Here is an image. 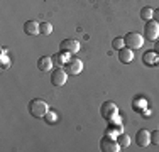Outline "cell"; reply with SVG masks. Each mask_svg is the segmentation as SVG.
<instances>
[{
  "label": "cell",
  "mask_w": 159,
  "mask_h": 152,
  "mask_svg": "<svg viewBox=\"0 0 159 152\" xmlns=\"http://www.w3.org/2000/svg\"><path fill=\"white\" fill-rule=\"evenodd\" d=\"M135 144L139 147H147L151 144V132L146 130V128H141V130L135 134Z\"/></svg>",
  "instance_id": "8"
},
{
  "label": "cell",
  "mask_w": 159,
  "mask_h": 152,
  "mask_svg": "<svg viewBox=\"0 0 159 152\" xmlns=\"http://www.w3.org/2000/svg\"><path fill=\"white\" fill-rule=\"evenodd\" d=\"M151 144H154V145H159V130L151 132Z\"/></svg>",
  "instance_id": "18"
},
{
  "label": "cell",
  "mask_w": 159,
  "mask_h": 152,
  "mask_svg": "<svg viewBox=\"0 0 159 152\" xmlns=\"http://www.w3.org/2000/svg\"><path fill=\"white\" fill-rule=\"evenodd\" d=\"M159 37V22L156 20H146L144 25V39L151 41V42H156V39Z\"/></svg>",
  "instance_id": "2"
},
{
  "label": "cell",
  "mask_w": 159,
  "mask_h": 152,
  "mask_svg": "<svg viewBox=\"0 0 159 152\" xmlns=\"http://www.w3.org/2000/svg\"><path fill=\"white\" fill-rule=\"evenodd\" d=\"M142 61L147 66H156V64H159V54L156 51H146L142 56Z\"/></svg>",
  "instance_id": "11"
},
{
  "label": "cell",
  "mask_w": 159,
  "mask_h": 152,
  "mask_svg": "<svg viewBox=\"0 0 159 152\" xmlns=\"http://www.w3.org/2000/svg\"><path fill=\"white\" fill-rule=\"evenodd\" d=\"M37 68H39V71H43V73L51 71V68H52V59L49 58V56H41V58L37 59Z\"/></svg>",
  "instance_id": "13"
},
{
  "label": "cell",
  "mask_w": 159,
  "mask_h": 152,
  "mask_svg": "<svg viewBox=\"0 0 159 152\" xmlns=\"http://www.w3.org/2000/svg\"><path fill=\"white\" fill-rule=\"evenodd\" d=\"M54 118H56V117L52 115V113H49V112L46 113V120H48V123H52V120H54Z\"/></svg>",
  "instance_id": "20"
},
{
  "label": "cell",
  "mask_w": 159,
  "mask_h": 152,
  "mask_svg": "<svg viewBox=\"0 0 159 152\" xmlns=\"http://www.w3.org/2000/svg\"><path fill=\"white\" fill-rule=\"evenodd\" d=\"M100 150H103V152H117V150H122V149H120L117 139L105 135L103 139L100 140Z\"/></svg>",
  "instance_id": "5"
},
{
  "label": "cell",
  "mask_w": 159,
  "mask_h": 152,
  "mask_svg": "<svg viewBox=\"0 0 159 152\" xmlns=\"http://www.w3.org/2000/svg\"><path fill=\"white\" fill-rule=\"evenodd\" d=\"M112 47L115 49V51H120L122 47H125V41H124V37H115V39L112 41Z\"/></svg>",
  "instance_id": "16"
},
{
  "label": "cell",
  "mask_w": 159,
  "mask_h": 152,
  "mask_svg": "<svg viewBox=\"0 0 159 152\" xmlns=\"http://www.w3.org/2000/svg\"><path fill=\"white\" fill-rule=\"evenodd\" d=\"M66 71H68V74H80L83 71V63H81V59H78V58H73V59H70L66 63Z\"/></svg>",
  "instance_id": "9"
},
{
  "label": "cell",
  "mask_w": 159,
  "mask_h": 152,
  "mask_svg": "<svg viewBox=\"0 0 159 152\" xmlns=\"http://www.w3.org/2000/svg\"><path fill=\"white\" fill-rule=\"evenodd\" d=\"M10 66V61L7 58V52H2V69H7Z\"/></svg>",
  "instance_id": "19"
},
{
  "label": "cell",
  "mask_w": 159,
  "mask_h": 152,
  "mask_svg": "<svg viewBox=\"0 0 159 152\" xmlns=\"http://www.w3.org/2000/svg\"><path fill=\"white\" fill-rule=\"evenodd\" d=\"M154 51L159 54V41H156V42H154Z\"/></svg>",
  "instance_id": "22"
},
{
  "label": "cell",
  "mask_w": 159,
  "mask_h": 152,
  "mask_svg": "<svg viewBox=\"0 0 159 152\" xmlns=\"http://www.w3.org/2000/svg\"><path fill=\"white\" fill-rule=\"evenodd\" d=\"M100 115L103 117L105 120L108 122H115L117 120V115H119V110H117V105L113 101H105L100 108Z\"/></svg>",
  "instance_id": "4"
},
{
  "label": "cell",
  "mask_w": 159,
  "mask_h": 152,
  "mask_svg": "<svg viewBox=\"0 0 159 152\" xmlns=\"http://www.w3.org/2000/svg\"><path fill=\"white\" fill-rule=\"evenodd\" d=\"M124 41H125V47H130L132 51H134V49L142 47L144 36H142V34H139V32H135V30H132V32H127L125 34Z\"/></svg>",
  "instance_id": "3"
},
{
  "label": "cell",
  "mask_w": 159,
  "mask_h": 152,
  "mask_svg": "<svg viewBox=\"0 0 159 152\" xmlns=\"http://www.w3.org/2000/svg\"><path fill=\"white\" fill-rule=\"evenodd\" d=\"M152 17H154V9H151V7H144V9L141 10V19L144 22L151 20Z\"/></svg>",
  "instance_id": "15"
},
{
  "label": "cell",
  "mask_w": 159,
  "mask_h": 152,
  "mask_svg": "<svg viewBox=\"0 0 159 152\" xmlns=\"http://www.w3.org/2000/svg\"><path fill=\"white\" fill-rule=\"evenodd\" d=\"M119 59H120V63H124V64L132 63V61H134V51H132L130 47H122L119 51Z\"/></svg>",
  "instance_id": "12"
},
{
  "label": "cell",
  "mask_w": 159,
  "mask_h": 152,
  "mask_svg": "<svg viewBox=\"0 0 159 152\" xmlns=\"http://www.w3.org/2000/svg\"><path fill=\"white\" fill-rule=\"evenodd\" d=\"M117 142H119L120 149H127V147L130 145V137L127 134H124V132H120V134L117 135Z\"/></svg>",
  "instance_id": "14"
},
{
  "label": "cell",
  "mask_w": 159,
  "mask_h": 152,
  "mask_svg": "<svg viewBox=\"0 0 159 152\" xmlns=\"http://www.w3.org/2000/svg\"><path fill=\"white\" fill-rule=\"evenodd\" d=\"M59 49L64 52H70V54H76L80 51V42L75 39H64L59 42Z\"/></svg>",
  "instance_id": "7"
},
{
  "label": "cell",
  "mask_w": 159,
  "mask_h": 152,
  "mask_svg": "<svg viewBox=\"0 0 159 152\" xmlns=\"http://www.w3.org/2000/svg\"><path fill=\"white\" fill-rule=\"evenodd\" d=\"M51 32H52V25L49 24V22H41V34L49 36Z\"/></svg>",
  "instance_id": "17"
},
{
  "label": "cell",
  "mask_w": 159,
  "mask_h": 152,
  "mask_svg": "<svg viewBox=\"0 0 159 152\" xmlns=\"http://www.w3.org/2000/svg\"><path fill=\"white\" fill-rule=\"evenodd\" d=\"M24 32L27 34V36H37V34H41V24L37 20L24 22Z\"/></svg>",
  "instance_id": "10"
},
{
  "label": "cell",
  "mask_w": 159,
  "mask_h": 152,
  "mask_svg": "<svg viewBox=\"0 0 159 152\" xmlns=\"http://www.w3.org/2000/svg\"><path fill=\"white\" fill-rule=\"evenodd\" d=\"M154 20H156V22H159V9H156V10H154Z\"/></svg>",
  "instance_id": "21"
},
{
  "label": "cell",
  "mask_w": 159,
  "mask_h": 152,
  "mask_svg": "<svg viewBox=\"0 0 159 152\" xmlns=\"http://www.w3.org/2000/svg\"><path fill=\"white\" fill-rule=\"evenodd\" d=\"M29 112H31L32 117L36 118H41V117H46V113L49 112V106L44 100L41 98H34V100L29 103Z\"/></svg>",
  "instance_id": "1"
},
{
  "label": "cell",
  "mask_w": 159,
  "mask_h": 152,
  "mask_svg": "<svg viewBox=\"0 0 159 152\" xmlns=\"http://www.w3.org/2000/svg\"><path fill=\"white\" fill-rule=\"evenodd\" d=\"M68 81V71L61 69V68H56L51 71V83L54 86H64V83Z\"/></svg>",
  "instance_id": "6"
}]
</instances>
